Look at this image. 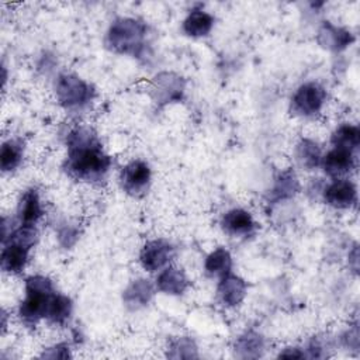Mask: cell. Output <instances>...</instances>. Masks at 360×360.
<instances>
[{
    "mask_svg": "<svg viewBox=\"0 0 360 360\" xmlns=\"http://www.w3.org/2000/svg\"><path fill=\"white\" fill-rule=\"evenodd\" d=\"M356 187L346 179H335L323 190L325 202L335 208H349L356 202Z\"/></svg>",
    "mask_w": 360,
    "mask_h": 360,
    "instance_id": "obj_8",
    "label": "cell"
},
{
    "mask_svg": "<svg viewBox=\"0 0 360 360\" xmlns=\"http://www.w3.org/2000/svg\"><path fill=\"white\" fill-rule=\"evenodd\" d=\"M231 266H232V259L228 250L218 248L214 252H211L204 263L205 271L211 276H225L231 273Z\"/></svg>",
    "mask_w": 360,
    "mask_h": 360,
    "instance_id": "obj_18",
    "label": "cell"
},
{
    "mask_svg": "<svg viewBox=\"0 0 360 360\" xmlns=\"http://www.w3.org/2000/svg\"><path fill=\"white\" fill-rule=\"evenodd\" d=\"M72 312V301L69 297L62 295L55 292V295L52 297L51 302H49V308H48V314H46V319L52 323H58L62 325L66 322V319L69 318Z\"/></svg>",
    "mask_w": 360,
    "mask_h": 360,
    "instance_id": "obj_19",
    "label": "cell"
},
{
    "mask_svg": "<svg viewBox=\"0 0 360 360\" xmlns=\"http://www.w3.org/2000/svg\"><path fill=\"white\" fill-rule=\"evenodd\" d=\"M153 295V287L149 283V280H135L128 285V288L124 291V302L127 307L136 309L149 302V300Z\"/></svg>",
    "mask_w": 360,
    "mask_h": 360,
    "instance_id": "obj_15",
    "label": "cell"
},
{
    "mask_svg": "<svg viewBox=\"0 0 360 360\" xmlns=\"http://www.w3.org/2000/svg\"><path fill=\"white\" fill-rule=\"evenodd\" d=\"M238 349L245 352V356H250V352H257L262 349V339L256 333H246L238 340Z\"/></svg>",
    "mask_w": 360,
    "mask_h": 360,
    "instance_id": "obj_24",
    "label": "cell"
},
{
    "mask_svg": "<svg viewBox=\"0 0 360 360\" xmlns=\"http://www.w3.org/2000/svg\"><path fill=\"white\" fill-rule=\"evenodd\" d=\"M188 280L186 274L176 267H166L156 278V288L165 294L180 295L186 291Z\"/></svg>",
    "mask_w": 360,
    "mask_h": 360,
    "instance_id": "obj_13",
    "label": "cell"
},
{
    "mask_svg": "<svg viewBox=\"0 0 360 360\" xmlns=\"http://www.w3.org/2000/svg\"><path fill=\"white\" fill-rule=\"evenodd\" d=\"M30 249H31L30 246L22 245L20 242H14V240L3 242V250H1L3 270L8 274L21 273L27 264Z\"/></svg>",
    "mask_w": 360,
    "mask_h": 360,
    "instance_id": "obj_9",
    "label": "cell"
},
{
    "mask_svg": "<svg viewBox=\"0 0 360 360\" xmlns=\"http://www.w3.org/2000/svg\"><path fill=\"white\" fill-rule=\"evenodd\" d=\"M221 224H222L224 231L231 235H248L255 228V221H253L252 215L242 208L229 210L222 217Z\"/></svg>",
    "mask_w": 360,
    "mask_h": 360,
    "instance_id": "obj_14",
    "label": "cell"
},
{
    "mask_svg": "<svg viewBox=\"0 0 360 360\" xmlns=\"http://www.w3.org/2000/svg\"><path fill=\"white\" fill-rule=\"evenodd\" d=\"M291 101L297 114L309 117L321 110L325 101V90L316 83H305L298 87Z\"/></svg>",
    "mask_w": 360,
    "mask_h": 360,
    "instance_id": "obj_5",
    "label": "cell"
},
{
    "mask_svg": "<svg viewBox=\"0 0 360 360\" xmlns=\"http://www.w3.org/2000/svg\"><path fill=\"white\" fill-rule=\"evenodd\" d=\"M321 163H322L326 174L339 179L340 176L346 174L347 172H350L353 169L354 155H353V150L333 146V149L329 150L321 159Z\"/></svg>",
    "mask_w": 360,
    "mask_h": 360,
    "instance_id": "obj_10",
    "label": "cell"
},
{
    "mask_svg": "<svg viewBox=\"0 0 360 360\" xmlns=\"http://www.w3.org/2000/svg\"><path fill=\"white\" fill-rule=\"evenodd\" d=\"M107 156L96 135L87 128H76L68 135L66 170L77 180H100L110 169Z\"/></svg>",
    "mask_w": 360,
    "mask_h": 360,
    "instance_id": "obj_1",
    "label": "cell"
},
{
    "mask_svg": "<svg viewBox=\"0 0 360 360\" xmlns=\"http://www.w3.org/2000/svg\"><path fill=\"white\" fill-rule=\"evenodd\" d=\"M52 281L45 276H31L25 281V298L18 308L21 321L32 326L38 321L46 318L49 302L55 295Z\"/></svg>",
    "mask_w": 360,
    "mask_h": 360,
    "instance_id": "obj_2",
    "label": "cell"
},
{
    "mask_svg": "<svg viewBox=\"0 0 360 360\" xmlns=\"http://www.w3.org/2000/svg\"><path fill=\"white\" fill-rule=\"evenodd\" d=\"M318 39L322 44V46L333 51H339L346 48L353 41V37L349 31L335 27L330 22H325L319 30Z\"/></svg>",
    "mask_w": 360,
    "mask_h": 360,
    "instance_id": "obj_16",
    "label": "cell"
},
{
    "mask_svg": "<svg viewBox=\"0 0 360 360\" xmlns=\"http://www.w3.org/2000/svg\"><path fill=\"white\" fill-rule=\"evenodd\" d=\"M217 295L224 305L235 307L246 295V283L240 277L228 273L221 277L217 288Z\"/></svg>",
    "mask_w": 360,
    "mask_h": 360,
    "instance_id": "obj_11",
    "label": "cell"
},
{
    "mask_svg": "<svg viewBox=\"0 0 360 360\" xmlns=\"http://www.w3.org/2000/svg\"><path fill=\"white\" fill-rule=\"evenodd\" d=\"M297 188V179L291 172L281 173L280 177L276 180L273 194L276 198H285L292 195Z\"/></svg>",
    "mask_w": 360,
    "mask_h": 360,
    "instance_id": "obj_23",
    "label": "cell"
},
{
    "mask_svg": "<svg viewBox=\"0 0 360 360\" xmlns=\"http://www.w3.org/2000/svg\"><path fill=\"white\" fill-rule=\"evenodd\" d=\"M214 25V18L202 10L191 11L183 21V30L190 37H204Z\"/></svg>",
    "mask_w": 360,
    "mask_h": 360,
    "instance_id": "obj_17",
    "label": "cell"
},
{
    "mask_svg": "<svg viewBox=\"0 0 360 360\" xmlns=\"http://www.w3.org/2000/svg\"><path fill=\"white\" fill-rule=\"evenodd\" d=\"M56 97L63 107L73 108L90 101L91 90L80 77L75 75H60L56 80Z\"/></svg>",
    "mask_w": 360,
    "mask_h": 360,
    "instance_id": "obj_4",
    "label": "cell"
},
{
    "mask_svg": "<svg viewBox=\"0 0 360 360\" xmlns=\"http://www.w3.org/2000/svg\"><path fill=\"white\" fill-rule=\"evenodd\" d=\"M332 143L336 148L354 150L360 143V129L356 125H342L333 132Z\"/></svg>",
    "mask_w": 360,
    "mask_h": 360,
    "instance_id": "obj_21",
    "label": "cell"
},
{
    "mask_svg": "<svg viewBox=\"0 0 360 360\" xmlns=\"http://www.w3.org/2000/svg\"><path fill=\"white\" fill-rule=\"evenodd\" d=\"M121 186L132 195H138L146 191L150 183V169L142 160H132L121 172Z\"/></svg>",
    "mask_w": 360,
    "mask_h": 360,
    "instance_id": "obj_6",
    "label": "cell"
},
{
    "mask_svg": "<svg viewBox=\"0 0 360 360\" xmlns=\"http://www.w3.org/2000/svg\"><path fill=\"white\" fill-rule=\"evenodd\" d=\"M280 357H304V353L298 352V349H295V347H294L290 353H287V352L280 353Z\"/></svg>",
    "mask_w": 360,
    "mask_h": 360,
    "instance_id": "obj_25",
    "label": "cell"
},
{
    "mask_svg": "<svg viewBox=\"0 0 360 360\" xmlns=\"http://www.w3.org/2000/svg\"><path fill=\"white\" fill-rule=\"evenodd\" d=\"M18 221L20 225L34 226L42 217V207L37 190L31 188L25 191L18 202Z\"/></svg>",
    "mask_w": 360,
    "mask_h": 360,
    "instance_id": "obj_12",
    "label": "cell"
},
{
    "mask_svg": "<svg viewBox=\"0 0 360 360\" xmlns=\"http://www.w3.org/2000/svg\"><path fill=\"white\" fill-rule=\"evenodd\" d=\"M173 246L163 239H155L148 243L141 250L139 260L145 270L156 271L165 267L173 256Z\"/></svg>",
    "mask_w": 360,
    "mask_h": 360,
    "instance_id": "obj_7",
    "label": "cell"
},
{
    "mask_svg": "<svg viewBox=\"0 0 360 360\" xmlns=\"http://www.w3.org/2000/svg\"><path fill=\"white\" fill-rule=\"evenodd\" d=\"M297 159L305 169L316 167L321 163V150L318 145L309 139H302L297 145Z\"/></svg>",
    "mask_w": 360,
    "mask_h": 360,
    "instance_id": "obj_22",
    "label": "cell"
},
{
    "mask_svg": "<svg viewBox=\"0 0 360 360\" xmlns=\"http://www.w3.org/2000/svg\"><path fill=\"white\" fill-rule=\"evenodd\" d=\"M146 27L135 18L115 20L107 34V44L115 52L136 53L145 39Z\"/></svg>",
    "mask_w": 360,
    "mask_h": 360,
    "instance_id": "obj_3",
    "label": "cell"
},
{
    "mask_svg": "<svg viewBox=\"0 0 360 360\" xmlns=\"http://www.w3.org/2000/svg\"><path fill=\"white\" fill-rule=\"evenodd\" d=\"M22 159V148L21 143L8 139L3 143L1 150H0V167L3 172H11L14 170Z\"/></svg>",
    "mask_w": 360,
    "mask_h": 360,
    "instance_id": "obj_20",
    "label": "cell"
}]
</instances>
